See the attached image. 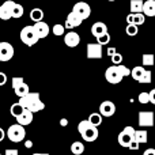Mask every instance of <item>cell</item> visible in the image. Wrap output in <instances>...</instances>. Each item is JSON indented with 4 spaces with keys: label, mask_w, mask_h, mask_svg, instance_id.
Instances as JSON below:
<instances>
[{
    "label": "cell",
    "mask_w": 155,
    "mask_h": 155,
    "mask_svg": "<svg viewBox=\"0 0 155 155\" xmlns=\"http://www.w3.org/2000/svg\"><path fill=\"white\" fill-rule=\"evenodd\" d=\"M4 155H19V151L15 150V148H7Z\"/></svg>",
    "instance_id": "obj_38"
},
{
    "label": "cell",
    "mask_w": 155,
    "mask_h": 155,
    "mask_svg": "<svg viewBox=\"0 0 155 155\" xmlns=\"http://www.w3.org/2000/svg\"><path fill=\"white\" fill-rule=\"evenodd\" d=\"M15 4L16 3L12 2V0H7V2L3 3V4L0 5V19L8 21V19L12 18V11H14Z\"/></svg>",
    "instance_id": "obj_8"
},
{
    "label": "cell",
    "mask_w": 155,
    "mask_h": 155,
    "mask_svg": "<svg viewBox=\"0 0 155 155\" xmlns=\"http://www.w3.org/2000/svg\"><path fill=\"white\" fill-rule=\"evenodd\" d=\"M64 42L70 48H76L80 42V35L76 31H68L64 34Z\"/></svg>",
    "instance_id": "obj_11"
},
{
    "label": "cell",
    "mask_w": 155,
    "mask_h": 155,
    "mask_svg": "<svg viewBox=\"0 0 155 155\" xmlns=\"http://www.w3.org/2000/svg\"><path fill=\"white\" fill-rule=\"evenodd\" d=\"M143 155H155V148H147V150L143 153Z\"/></svg>",
    "instance_id": "obj_43"
},
{
    "label": "cell",
    "mask_w": 155,
    "mask_h": 155,
    "mask_svg": "<svg viewBox=\"0 0 155 155\" xmlns=\"http://www.w3.org/2000/svg\"><path fill=\"white\" fill-rule=\"evenodd\" d=\"M7 136L12 143L22 142V140L25 139V136H26L25 127L21 125V124H12V125L8 128V131H7Z\"/></svg>",
    "instance_id": "obj_4"
},
{
    "label": "cell",
    "mask_w": 155,
    "mask_h": 155,
    "mask_svg": "<svg viewBox=\"0 0 155 155\" xmlns=\"http://www.w3.org/2000/svg\"><path fill=\"white\" fill-rule=\"evenodd\" d=\"M151 79H153V74H151V71H146V74L143 75V78L139 80V83H146V84H148V83H151Z\"/></svg>",
    "instance_id": "obj_36"
},
{
    "label": "cell",
    "mask_w": 155,
    "mask_h": 155,
    "mask_svg": "<svg viewBox=\"0 0 155 155\" xmlns=\"http://www.w3.org/2000/svg\"><path fill=\"white\" fill-rule=\"evenodd\" d=\"M0 155H2V154H0Z\"/></svg>",
    "instance_id": "obj_51"
},
{
    "label": "cell",
    "mask_w": 155,
    "mask_h": 155,
    "mask_svg": "<svg viewBox=\"0 0 155 155\" xmlns=\"http://www.w3.org/2000/svg\"><path fill=\"white\" fill-rule=\"evenodd\" d=\"M87 120L90 121L93 125L99 127V125L102 124V114H101V113H91V114L88 116Z\"/></svg>",
    "instance_id": "obj_25"
},
{
    "label": "cell",
    "mask_w": 155,
    "mask_h": 155,
    "mask_svg": "<svg viewBox=\"0 0 155 155\" xmlns=\"http://www.w3.org/2000/svg\"><path fill=\"white\" fill-rule=\"evenodd\" d=\"M99 113L102 117H112L116 113V105L112 101H104L99 105Z\"/></svg>",
    "instance_id": "obj_10"
},
{
    "label": "cell",
    "mask_w": 155,
    "mask_h": 155,
    "mask_svg": "<svg viewBox=\"0 0 155 155\" xmlns=\"http://www.w3.org/2000/svg\"><path fill=\"white\" fill-rule=\"evenodd\" d=\"M82 22H83V19H80L75 12L71 11L67 15V19H65V29H75V27H79L80 25H82Z\"/></svg>",
    "instance_id": "obj_14"
},
{
    "label": "cell",
    "mask_w": 155,
    "mask_h": 155,
    "mask_svg": "<svg viewBox=\"0 0 155 155\" xmlns=\"http://www.w3.org/2000/svg\"><path fill=\"white\" fill-rule=\"evenodd\" d=\"M143 7H144V2L143 0H131V4H129L131 14L143 12Z\"/></svg>",
    "instance_id": "obj_19"
},
{
    "label": "cell",
    "mask_w": 155,
    "mask_h": 155,
    "mask_svg": "<svg viewBox=\"0 0 155 155\" xmlns=\"http://www.w3.org/2000/svg\"><path fill=\"white\" fill-rule=\"evenodd\" d=\"M146 71L147 70H144V67H135L134 70H132V72H131V76L134 78L135 80L139 82V80L143 78V75L146 74Z\"/></svg>",
    "instance_id": "obj_24"
},
{
    "label": "cell",
    "mask_w": 155,
    "mask_h": 155,
    "mask_svg": "<svg viewBox=\"0 0 155 155\" xmlns=\"http://www.w3.org/2000/svg\"><path fill=\"white\" fill-rule=\"evenodd\" d=\"M14 91H15V94L19 97V98H22V97L27 95V94L30 93V88H29V86H27L26 83H23V84H21L19 87H16Z\"/></svg>",
    "instance_id": "obj_26"
},
{
    "label": "cell",
    "mask_w": 155,
    "mask_h": 155,
    "mask_svg": "<svg viewBox=\"0 0 155 155\" xmlns=\"http://www.w3.org/2000/svg\"><path fill=\"white\" fill-rule=\"evenodd\" d=\"M72 12H75L80 19H87L91 15V7L86 2H78L72 8Z\"/></svg>",
    "instance_id": "obj_5"
},
{
    "label": "cell",
    "mask_w": 155,
    "mask_h": 155,
    "mask_svg": "<svg viewBox=\"0 0 155 155\" xmlns=\"http://www.w3.org/2000/svg\"><path fill=\"white\" fill-rule=\"evenodd\" d=\"M7 83V75L4 72H0V86H4Z\"/></svg>",
    "instance_id": "obj_39"
},
{
    "label": "cell",
    "mask_w": 155,
    "mask_h": 155,
    "mask_svg": "<svg viewBox=\"0 0 155 155\" xmlns=\"http://www.w3.org/2000/svg\"><path fill=\"white\" fill-rule=\"evenodd\" d=\"M117 140H118V144L120 146H123V147H129L131 143L135 140V136L127 134L125 131H121L120 135H118V137H117Z\"/></svg>",
    "instance_id": "obj_17"
},
{
    "label": "cell",
    "mask_w": 155,
    "mask_h": 155,
    "mask_svg": "<svg viewBox=\"0 0 155 155\" xmlns=\"http://www.w3.org/2000/svg\"><path fill=\"white\" fill-rule=\"evenodd\" d=\"M41 155H49V154H46V153H42V154H41Z\"/></svg>",
    "instance_id": "obj_49"
},
{
    "label": "cell",
    "mask_w": 155,
    "mask_h": 155,
    "mask_svg": "<svg viewBox=\"0 0 155 155\" xmlns=\"http://www.w3.org/2000/svg\"><path fill=\"white\" fill-rule=\"evenodd\" d=\"M143 14L146 16H155V0H146Z\"/></svg>",
    "instance_id": "obj_18"
},
{
    "label": "cell",
    "mask_w": 155,
    "mask_h": 155,
    "mask_svg": "<svg viewBox=\"0 0 155 155\" xmlns=\"http://www.w3.org/2000/svg\"><path fill=\"white\" fill-rule=\"evenodd\" d=\"M19 37H21L22 42H23L25 45H27V46H33V45H35V44L40 41L37 33H35L34 26H25L23 29L21 30Z\"/></svg>",
    "instance_id": "obj_3"
},
{
    "label": "cell",
    "mask_w": 155,
    "mask_h": 155,
    "mask_svg": "<svg viewBox=\"0 0 155 155\" xmlns=\"http://www.w3.org/2000/svg\"><path fill=\"white\" fill-rule=\"evenodd\" d=\"M14 46L10 42H0V61H10L14 57Z\"/></svg>",
    "instance_id": "obj_7"
},
{
    "label": "cell",
    "mask_w": 155,
    "mask_h": 155,
    "mask_svg": "<svg viewBox=\"0 0 155 155\" xmlns=\"http://www.w3.org/2000/svg\"><path fill=\"white\" fill-rule=\"evenodd\" d=\"M33 155H41V153H35V154H33Z\"/></svg>",
    "instance_id": "obj_48"
},
{
    "label": "cell",
    "mask_w": 155,
    "mask_h": 155,
    "mask_svg": "<svg viewBox=\"0 0 155 155\" xmlns=\"http://www.w3.org/2000/svg\"><path fill=\"white\" fill-rule=\"evenodd\" d=\"M71 153L74 155H82L84 153V144L82 142H74L71 144Z\"/></svg>",
    "instance_id": "obj_23"
},
{
    "label": "cell",
    "mask_w": 155,
    "mask_h": 155,
    "mask_svg": "<svg viewBox=\"0 0 155 155\" xmlns=\"http://www.w3.org/2000/svg\"><path fill=\"white\" fill-rule=\"evenodd\" d=\"M125 33L128 35H131V37H134V35H136L137 33H139V29H137L136 25H128L125 29Z\"/></svg>",
    "instance_id": "obj_32"
},
{
    "label": "cell",
    "mask_w": 155,
    "mask_h": 155,
    "mask_svg": "<svg viewBox=\"0 0 155 155\" xmlns=\"http://www.w3.org/2000/svg\"><path fill=\"white\" fill-rule=\"evenodd\" d=\"M129 150H137V148H139V143L136 142V140H134V142L131 143V146H129Z\"/></svg>",
    "instance_id": "obj_40"
},
{
    "label": "cell",
    "mask_w": 155,
    "mask_h": 155,
    "mask_svg": "<svg viewBox=\"0 0 155 155\" xmlns=\"http://www.w3.org/2000/svg\"><path fill=\"white\" fill-rule=\"evenodd\" d=\"M112 63L114 65H120L121 63H123V56H121L120 53H116L114 56H112Z\"/></svg>",
    "instance_id": "obj_37"
},
{
    "label": "cell",
    "mask_w": 155,
    "mask_h": 155,
    "mask_svg": "<svg viewBox=\"0 0 155 155\" xmlns=\"http://www.w3.org/2000/svg\"><path fill=\"white\" fill-rule=\"evenodd\" d=\"M97 42L101 44L102 46H104V45H107V44L110 42V34H109V33H105V34L99 35V37L97 38Z\"/></svg>",
    "instance_id": "obj_31"
},
{
    "label": "cell",
    "mask_w": 155,
    "mask_h": 155,
    "mask_svg": "<svg viewBox=\"0 0 155 155\" xmlns=\"http://www.w3.org/2000/svg\"><path fill=\"white\" fill-rule=\"evenodd\" d=\"M25 147H26V148H31L33 147V142H31V140H27V142L25 143Z\"/></svg>",
    "instance_id": "obj_47"
},
{
    "label": "cell",
    "mask_w": 155,
    "mask_h": 155,
    "mask_svg": "<svg viewBox=\"0 0 155 155\" xmlns=\"http://www.w3.org/2000/svg\"><path fill=\"white\" fill-rule=\"evenodd\" d=\"M25 112V107L22 106L19 102H15V104H12L11 105V107H10V113L14 116V117H19V116L22 114V113Z\"/></svg>",
    "instance_id": "obj_21"
},
{
    "label": "cell",
    "mask_w": 155,
    "mask_h": 155,
    "mask_svg": "<svg viewBox=\"0 0 155 155\" xmlns=\"http://www.w3.org/2000/svg\"><path fill=\"white\" fill-rule=\"evenodd\" d=\"M127 22H128V25L134 23V14H129V15L127 16Z\"/></svg>",
    "instance_id": "obj_45"
},
{
    "label": "cell",
    "mask_w": 155,
    "mask_h": 155,
    "mask_svg": "<svg viewBox=\"0 0 155 155\" xmlns=\"http://www.w3.org/2000/svg\"><path fill=\"white\" fill-rule=\"evenodd\" d=\"M142 63L143 65H147V67H151V65H154L155 63V57L153 53H144L142 57Z\"/></svg>",
    "instance_id": "obj_27"
},
{
    "label": "cell",
    "mask_w": 155,
    "mask_h": 155,
    "mask_svg": "<svg viewBox=\"0 0 155 155\" xmlns=\"http://www.w3.org/2000/svg\"><path fill=\"white\" fill-rule=\"evenodd\" d=\"M31 123H33V112H30L29 109H25V112L19 117H16V124H21L23 127L30 125Z\"/></svg>",
    "instance_id": "obj_15"
},
{
    "label": "cell",
    "mask_w": 155,
    "mask_h": 155,
    "mask_svg": "<svg viewBox=\"0 0 155 155\" xmlns=\"http://www.w3.org/2000/svg\"><path fill=\"white\" fill-rule=\"evenodd\" d=\"M107 33V26L104 23V22H95V23L91 26V34L95 38H98L99 35Z\"/></svg>",
    "instance_id": "obj_16"
},
{
    "label": "cell",
    "mask_w": 155,
    "mask_h": 155,
    "mask_svg": "<svg viewBox=\"0 0 155 155\" xmlns=\"http://www.w3.org/2000/svg\"><path fill=\"white\" fill-rule=\"evenodd\" d=\"M123 78L124 76L120 74L117 65H112V67H109L106 71H105V79H106L109 83H112V84L120 83L121 80H123Z\"/></svg>",
    "instance_id": "obj_6"
},
{
    "label": "cell",
    "mask_w": 155,
    "mask_h": 155,
    "mask_svg": "<svg viewBox=\"0 0 155 155\" xmlns=\"http://www.w3.org/2000/svg\"><path fill=\"white\" fill-rule=\"evenodd\" d=\"M87 59H102L104 56V51H102V45L98 42H91L87 44Z\"/></svg>",
    "instance_id": "obj_9"
},
{
    "label": "cell",
    "mask_w": 155,
    "mask_h": 155,
    "mask_svg": "<svg viewBox=\"0 0 155 155\" xmlns=\"http://www.w3.org/2000/svg\"><path fill=\"white\" fill-rule=\"evenodd\" d=\"M117 68H118L120 74H121V75H123L124 78H125V76H129V75H131V72H132V70H129L128 67H125V65H123V64L117 65Z\"/></svg>",
    "instance_id": "obj_35"
},
{
    "label": "cell",
    "mask_w": 155,
    "mask_h": 155,
    "mask_svg": "<svg viewBox=\"0 0 155 155\" xmlns=\"http://www.w3.org/2000/svg\"><path fill=\"white\" fill-rule=\"evenodd\" d=\"M60 125H61V127H67L68 125V120H67V118H61V120H60Z\"/></svg>",
    "instance_id": "obj_46"
},
{
    "label": "cell",
    "mask_w": 155,
    "mask_h": 155,
    "mask_svg": "<svg viewBox=\"0 0 155 155\" xmlns=\"http://www.w3.org/2000/svg\"><path fill=\"white\" fill-rule=\"evenodd\" d=\"M23 12H25L23 5H22V4H18V3H16L15 7H14V11H12V18H16V19L22 18V16H23Z\"/></svg>",
    "instance_id": "obj_28"
},
{
    "label": "cell",
    "mask_w": 155,
    "mask_h": 155,
    "mask_svg": "<svg viewBox=\"0 0 155 155\" xmlns=\"http://www.w3.org/2000/svg\"><path fill=\"white\" fill-rule=\"evenodd\" d=\"M139 125L140 127H153L154 125V113L153 112H139Z\"/></svg>",
    "instance_id": "obj_12"
},
{
    "label": "cell",
    "mask_w": 155,
    "mask_h": 155,
    "mask_svg": "<svg viewBox=\"0 0 155 155\" xmlns=\"http://www.w3.org/2000/svg\"><path fill=\"white\" fill-rule=\"evenodd\" d=\"M135 140H136L139 144L147 143V140H148L147 131H144V129H139V131H136V134H135Z\"/></svg>",
    "instance_id": "obj_22"
},
{
    "label": "cell",
    "mask_w": 155,
    "mask_h": 155,
    "mask_svg": "<svg viewBox=\"0 0 155 155\" xmlns=\"http://www.w3.org/2000/svg\"><path fill=\"white\" fill-rule=\"evenodd\" d=\"M107 2H116V0H107Z\"/></svg>",
    "instance_id": "obj_50"
},
{
    "label": "cell",
    "mask_w": 155,
    "mask_h": 155,
    "mask_svg": "<svg viewBox=\"0 0 155 155\" xmlns=\"http://www.w3.org/2000/svg\"><path fill=\"white\" fill-rule=\"evenodd\" d=\"M106 53L109 54L110 57H112V56H114V54L117 53V51H116V48H109V49H107V51H106Z\"/></svg>",
    "instance_id": "obj_42"
},
{
    "label": "cell",
    "mask_w": 155,
    "mask_h": 155,
    "mask_svg": "<svg viewBox=\"0 0 155 155\" xmlns=\"http://www.w3.org/2000/svg\"><path fill=\"white\" fill-rule=\"evenodd\" d=\"M19 104H21L25 109H29L30 112H33V113L41 112V110L45 109V104L41 101L38 93H29L27 95L19 98Z\"/></svg>",
    "instance_id": "obj_1"
},
{
    "label": "cell",
    "mask_w": 155,
    "mask_h": 155,
    "mask_svg": "<svg viewBox=\"0 0 155 155\" xmlns=\"http://www.w3.org/2000/svg\"><path fill=\"white\" fill-rule=\"evenodd\" d=\"M33 26H34L35 33H37V35H38V38H40V40L46 38V37H48V34L51 33V29H49L48 23H45L44 21L37 22V23H34Z\"/></svg>",
    "instance_id": "obj_13"
},
{
    "label": "cell",
    "mask_w": 155,
    "mask_h": 155,
    "mask_svg": "<svg viewBox=\"0 0 155 155\" xmlns=\"http://www.w3.org/2000/svg\"><path fill=\"white\" fill-rule=\"evenodd\" d=\"M150 102L155 105V88H153V90L150 91Z\"/></svg>",
    "instance_id": "obj_41"
},
{
    "label": "cell",
    "mask_w": 155,
    "mask_h": 155,
    "mask_svg": "<svg viewBox=\"0 0 155 155\" xmlns=\"http://www.w3.org/2000/svg\"><path fill=\"white\" fill-rule=\"evenodd\" d=\"M146 21V15L143 12H139V14H134V23L132 25H136V26H140L143 25Z\"/></svg>",
    "instance_id": "obj_30"
},
{
    "label": "cell",
    "mask_w": 155,
    "mask_h": 155,
    "mask_svg": "<svg viewBox=\"0 0 155 155\" xmlns=\"http://www.w3.org/2000/svg\"><path fill=\"white\" fill-rule=\"evenodd\" d=\"M5 135H7V132H4V129L0 128V142H3V140H4Z\"/></svg>",
    "instance_id": "obj_44"
},
{
    "label": "cell",
    "mask_w": 155,
    "mask_h": 155,
    "mask_svg": "<svg viewBox=\"0 0 155 155\" xmlns=\"http://www.w3.org/2000/svg\"><path fill=\"white\" fill-rule=\"evenodd\" d=\"M139 102L140 104H143V105H146V104H148L150 102V93H140L139 94Z\"/></svg>",
    "instance_id": "obj_34"
},
{
    "label": "cell",
    "mask_w": 155,
    "mask_h": 155,
    "mask_svg": "<svg viewBox=\"0 0 155 155\" xmlns=\"http://www.w3.org/2000/svg\"><path fill=\"white\" fill-rule=\"evenodd\" d=\"M52 33L54 35H57V37H60V35H63L65 33V26H63L61 23H56L52 27Z\"/></svg>",
    "instance_id": "obj_29"
},
{
    "label": "cell",
    "mask_w": 155,
    "mask_h": 155,
    "mask_svg": "<svg viewBox=\"0 0 155 155\" xmlns=\"http://www.w3.org/2000/svg\"><path fill=\"white\" fill-rule=\"evenodd\" d=\"M30 19H31L34 23H37V22H41L44 19V11L41 10V8H33L31 11H30Z\"/></svg>",
    "instance_id": "obj_20"
},
{
    "label": "cell",
    "mask_w": 155,
    "mask_h": 155,
    "mask_svg": "<svg viewBox=\"0 0 155 155\" xmlns=\"http://www.w3.org/2000/svg\"><path fill=\"white\" fill-rule=\"evenodd\" d=\"M23 83H25V79L23 78H21V76H14L12 80H11V84H12L14 90H15L16 87H19L21 84H23Z\"/></svg>",
    "instance_id": "obj_33"
},
{
    "label": "cell",
    "mask_w": 155,
    "mask_h": 155,
    "mask_svg": "<svg viewBox=\"0 0 155 155\" xmlns=\"http://www.w3.org/2000/svg\"><path fill=\"white\" fill-rule=\"evenodd\" d=\"M78 131H79L80 136L86 140V142H94L98 139V127L93 125L88 120H83L78 124Z\"/></svg>",
    "instance_id": "obj_2"
}]
</instances>
